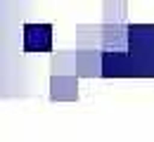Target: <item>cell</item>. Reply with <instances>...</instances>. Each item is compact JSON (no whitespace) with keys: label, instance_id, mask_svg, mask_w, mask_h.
Wrapping results in <instances>:
<instances>
[]
</instances>
